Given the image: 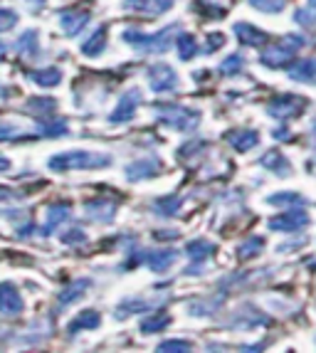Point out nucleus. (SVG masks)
Wrapping results in <instances>:
<instances>
[{
  "instance_id": "6ab92c4d",
  "label": "nucleus",
  "mask_w": 316,
  "mask_h": 353,
  "mask_svg": "<svg viewBox=\"0 0 316 353\" xmlns=\"http://www.w3.org/2000/svg\"><path fill=\"white\" fill-rule=\"evenodd\" d=\"M289 79L297 82H316V59H304L289 70Z\"/></svg>"
},
{
  "instance_id": "393cba45",
  "label": "nucleus",
  "mask_w": 316,
  "mask_h": 353,
  "mask_svg": "<svg viewBox=\"0 0 316 353\" xmlns=\"http://www.w3.org/2000/svg\"><path fill=\"white\" fill-rule=\"evenodd\" d=\"M272 205H289V208H304V198L297 193H275L267 198Z\"/></svg>"
},
{
  "instance_id": "72a5a7b5",
  "label": "nucleus",
  "mask_w": 316,
  "mask_h": 353,
  "mask_svg": "<svg viewBox=\"0 0 316 353\" xmlns=\"http://www.w3.org/2000/svg\"><path fill=\"white\" fill-rule=\"evenodd\" d=\"M255 10H262V12H279L282 8L287 6V0H250Z\"/></svg>"
},
{
  "instance_id": "f8f14e48",
  "label": "nucleus",
  "mask_w": 316,
  "mask_h": 353,
  "mask_svg": "<svg viewBox=\"0 0 316 353\" xmlns=\"http://www.w3.org/2000/svg\"><path fill=\"white\" fill-rule=\"evenodd\" d=\"M259 165H264L267 171L277 173V176H279V178L292 176V168H289V161L284 159V153L277 151V148H270V151L264 153L262 159H259Z\"/></svg>"
},
{
  "instance_id": "423d86ee",
  "label": "nucleus",
  "mask_w": 316,
  "mask_h": 353,
  "mask_svg": "<svg viewBox=\"0 0 316 353\" xmlns=\"http://www.w3.org/2000/svg\"><path fill=\"white\" fill-rule=\"evenodd\" d=\"M304 225H309V215L304 212V208H292L284 215H277V218L270 220V228L277 230V232H297Z\"/></svg>"
},
{
  "instance_id": "7ed1b4c3",
  "label": "nucleus",
  "mask_w": 316,
  "mask_h": 353,
  "mask_svg": "<svg viewBox=\"0 0 316 353\" xmlns=\"http://www.w3.org/2000/svg\"><path fill=\"white\" fill-rule=\"evenodd\" d=\"M158 119L164 121L166 126L178 131H193L200 124V112L195 109H188V106L178 104H158Z\"/></svg>"
},
{
  "instance_id": "79ce46f5",
  "label": "nucleus",
  "mask_w": 316,
  "mask_h": 353,
  "mask_svg": "<svg viewBox=\"0 0 316 353\" xmlns=\"http://www.w3.org/2000/svg\"><path fill=\"white\" fill-rule=\"evenodd\" d=\"M170 237H178V230H164V232H156V240H170Z\"/></svg>"
},
{
  "instance_id": "58836bf2",
  "label": "nucleus",
  "mask_w": 316,
  "mask_h": 353,
  "mask_svg": "<svg viewBox=\"0 0 316 353\" xmlns=\"http://www.w3.org/2000/svg\"><path fill=\"white\" fill-rule=\"evenodd\" d=\"M203 146H205V141H190V143H186V146L178 151V156L181 159H188L190 153H195V151H203Z\"/></svg>"
},
{
  "instance_id": "49530a36",
  "label": "nucleus",
  "mask_w": 316,
  "mask_h": 353,
  "mask_svg": "<svg viewBox=\"0 0 316 353\" xmlns=\"http://www.w3.org/2000/svg\"><path fill=\"white\" fill-rule=\"evenodd\" d=\"M311 6H314V8H316V0H311Z\"/></svg>"
},
{
  "instance_id": "c85d7f7f",
  "label": "nucleus",
  "mask_w": 316,
  "mask_h": 353,
  "mask_svg": "<svg viewBox=\"0 0 316 353\" xmlns=\"http://www.w3.org/2000/svg\"><path fill=\"white\" fill-rule=\"evenodd\" d=\"M55 106H57V101H55V99H47V97H32V99L28 101V112H32V114H52Z\"/></svg>"
},
{
  "instance_id": "c9c22d12",
  "label": "nucleus",
  "mask_w": 316,
  "mask_h": 353,
  "mask_svg": "<svg viewBox=\"0 0 316 353\" xmlns=\"http://www.w3.org/2000/svg\"><path fill=\"white\" fill-rule=\"evenodd\" d=\"M40 134H45V136H62V134H67V124H65V121H52V124H40Z\"/></svg>"
},
{
  "instance_id": "ea45409f",
  "label": "nucleus",
  "mask_w": 316,
  "mask_h": 353,
  "mask_svg": "<svg viewBox=\"0 0 316 353\" xmlns=\"http://www.w3.org/2000/svg\"><path fill=\"white\" fill-rule=\"evenodd\" d=\"M223 42H225L223 35H215V32H210V35H208V48H205V52H213V50L220 48Z\"/></svg>"
},
{
  "instance_id": "a211bd4d",
  "label": "nucleus",
  "mask_w": 316,
  "mask_h": 353,
  "mask_svg": "<svg viewBox=\"0 0 316 353\" xmlns=\"http://www.w3.org/2000/svg\"><path fill=\"white\" fill-rule=\"evenodd\" d=\"M28 77L37 87H57L59 79H62V72L57 67H45V70H32L28 72Z\"/></svg>"
},
{
  "instance_id": "c756f323",
  "label": "nucleus",
  "mask_w": 316,
  "mask_h": 353,
  "mask_svg": "<svg viewBox=\"0 0 316 353\" xmlns=\"http://www.w3.org/2000/svg\"><path fill=\"white\" fill-rule=\"evenodd\" d=\"M193 10L200 12V15H208V18H223L225 10L220 6H213L208 0H195L193 3Z\"/></svg>"
},
{
  "instance_id": "a878e982",
  "label": "nucleus",
  "mask_w": 316,
  "mask_h": 353,
  "mask_svg": "<svg viewBox=\"0 0 316 353\" xmlns=\"http://www.w3.org/2000/svg\"><path fill=\"white\" fill-rule=\"evenodd\" d=\"M178 208H181V198H178V195H168V198H161L153 210H156L158 215H164V218H170V215L178 212Z\"/></svg>"
},
{
  "instance_id": "ddd939ff",
  "label": "nucleus",
  "mask_w": 316,
  "mask_h": 353,
  "mask_svg": "<svg viewBox=\"0 0 316 353\" xmlns=\"http://www.w3.org/2000/svg\"><path fill=\"white\" fill-rule=\"evenodd\" d=\"M89 18H92V12L89 10H67L59 15V25H62V30H65L67 35H77V32H82L84 25L89 23Z\"/></svg>"
},
{
  "instance_id": "c03bdc74",
  "label": "nucleus",
  "mask_w": 316,
  "mask_h": 353,
  "mask_svg": "<svg viewBox=\"0 0 316 353\" xmlns=\"http://www.w3.org/2000/svg\"><path fill=\"white\" fill-rule=\"evenodd\" d=\"M6 168H10V161L6 156H0V171H6Z\"/></svg>"
},
{
  "instance_id": "b1692460",
  "label": "nucleus",
  "mask_w": 316,
  "mask_h": 353,
  "mask_svg": "<svg viewBox=\"0 0 316 353\" xmlns=\"http://www.w3.org/2000/svg\"><path fill=\"white\" fill-rule=\"evenodd\" d=\"M87 287H89V279H79V282H75L72 287H67L62 294H59V304L62 306H67V304H72L75 299H79V296L87 292Z\"/></svg>"
},
{
  "instance_id": "2eb2a0df",
  "label": "nucleus",
  "mask_w": 316,
  "mask_h": 353,
  "mask_svg": "<svg viewBox=\"0 0 316 353\" xmlns=\"http://www.w3.org/2000/svg\"><path fill=\"white\" fill-rule=\"evenodd\" d=\"M0 312L3 314H20L23 312V299L20 292L12 284H0Z\"/></svg>"
},
{
  "instance_id": "39448f33",
  "label": "nucleus",
  "mask_w": 316,
  "mask_h": 353,
  "mask_svg": "<svg viewBox=\"0 0 316 353\" xmlns=\"http://www.w3.org/2000/svg\"><path fill=\"white\" fill-rule=\"evenodd\" d=\"M302 109H304V99L297 94H279L267 106V112L277 119H292L297 114H302Z\"/></svg>"
},
{
  "instance_id": "f257e3e1",
  "label": "nucleus",
  "mask_w": 316,
  "mask_h": 353,
  "mask_svg": "<svg viewBox=\"0 0 316 353\" xmlns=\"http://www.w3.org/2000/svg\"><path fill=\"white\" fill-rule=\"evenodd\" d=\"M178 28H181V25H176V23L166 25L161 32H153V35L139 32V30H126V32H124V40L131 42L141 52H166V50L173 45V40H176Z\"/></svg>"
},
{
  "instance_id": "f704fd0d",
  "label": "nucleus",
  "mask_w": 316,
  "mask_h": 353,
  "mask_svg": "<svg viewBox=\"0 0 316 353\" xmlns=\"http://www.w3.org/2000/svg\"><path fill=\"white\" fill-rule=\"evenodd\" d=\"M15 23H18V12L8 10V8H0V32L15 28Z\"/></svg>"
},
{
  "instance_id": "4c0bfd02",
  "label": "nucleus",
  "mask_w": 316,
  "mask_h": 353,
  "mask_svg": "<svg viewBox=\"0 0 316 353\" xmlns=\"http://www.w3.org/2000/svg\"><path fill=\"white\" fill-rule=\"evenodd\" d=\"M84 240H87V232L79 228H72L70 232L62 235V242H65V245H77V242H84Z\"/></svg>"
},
{
  "instance_id": "37998d69",
  "label": "nucleus",
  "mask_w": 316,
  "mask_h": 353,
  "mask_svg": "<svg viewBox=\"0 0 316 353\" xmlns=\"http://www.w3.org/2000/svg\"><path fill=\"white\" fill-rule=\"evenodd\" d=\"M272 136L282 141V139H289V131L287 129H275V131H272Z\"/></svg>"
},
{
  "instance_id": "f3484780",
  "label": "nucleus",
  "mask_w": 316,
  "mask_h": 353,
  "mask_svg": "<svg viewBox=\"0 0 316 353\" xmlns=\"http://www.w3.org/2000/svg\"><path fill=\"white\" fill-rule=\"evenodd\" d=\"M72 215V208L65 205V203H57V205H50V210H47V225L42 228V235H52L55 228L57 225H62L67 218Z\"/></svg>"
},
{
  "instance_id": "0eeeda50",
  "label": "nucleus",
  "mask_w": 316,
  "mask_h": 353,
  "mask_svg": "<svg viewBox=\"0 0 316 353\" xmlns=\"http://www.w3.org/2000/svg\"><path fill=\"white\" fill-rule=\"evenodd\" d=\"M141 99H144L141 89H129V92L119 99V106L112 112L109 121H112V124H124V121H131V119H134V114H136V106L141 104Z\"/></svg>"
},
{
  "instance_id": "f03ea898",
  "label": "nucleus",
  "mask_w": 316,
  "mask_h": 353,
  "mask_svg": "<svg viewBox=\"0 0 316 353\" xmlns=\"http://www.w3.org/2000/svg\"><path fill=\"white\" fill-rule=\"evenodd\" d=\"M112 163V156L106 153H89V151H67L57 153L50 159L52 171H70V168H106Z\"/></svg>"
},
{
  "instance_id": "7c9ffc66",
  "label": "nucleus",
  "mask_w": 316,
  "mask_h": 353,
  "mask_svg": "<svg viewBox=\"0 0 316 353\" xmlns=\"http://www.w3.org/2000/svg\"><path fill=\"white\" fill-rule=\"evenodd\" d=\"M294 23H299L302 28H314L316 25V8H299L297 12H294Z\"/></svg>"
},
{
  "instance_id": "9d476101",
  "label": "nucleus",
  "mask_w": 316,
  "mask_h": 353,
  "mask_svg": "<svg viewBox=\"0 0 316 353\" xmlns=\"http://www.w3.org/2000/svg\"><path fill=\"white\" fill-rule=\"evenodd\" d=\"M235 37H237V42H240V45H245V48H262L264 42L270 40V35H267V32H262V30H257L255 25H250V23H237V25H235Z\"/></svg>"
},
{
  "instance_id": "cd10ccee",
  "label": "nucleus",
  "mask_w": 316,
  "mask_h": 353,
  "mask_svg": "<svg viewBox=\"0 0 316 353\" xmlns=\"http://www.w3.org/2000/svg\"><path fill=\"white\" fill-rule=\"evenodd\" d=\"M168 324H170L168 314H156V316L146 319V321L141 324V334H156V331H164Z\"/></svg>"
},
{
  "instance_id": "20e7f679",
  "label": "nucleus",
  "mask_w": 316,
  "mask_h": 353,
  "mask_svg": "<svg viewBox=\"0 0 316 353\" xmlns=\"http://www.w3.org/2000/svg\"><path fill=\"white\" fill-rule=\"evenodd\" d=\"M148 84L153 92H176L178 89V74L173 67H168L166 62L161 65L148 67Z\"/></svg>"
},
{
  "instance_id": "1a4fd4ad",
  "label": "nucleus",
  "mask_w": 316,
  "mask_h": 353,
  "mask_svg": "<svg viewBox=\"0 0 316 353\" xmlns=\"http://www.w3.org/2000/svg\"><path fill=\"white\" fill-rule=\"evenodd\" d=\"M178 257V250L176 248H158V250H148V252L141 254V259L151 267L153 272H166Z\"/></svg>"
},
{
  "instance_id": "6e6552de",
  "label": "nucleus",
  "mask_w": 316,
  "mask_h": 353,
  "mask_svg": "<svg viewBox=\"0 0 316 353\" xmlns=\"http://www.w3.org/2000/svg\"><path fill=\"white\" fill-rule=\"evenodd\" d=\"M294 57H297V52H292V50L284 48L282 42H277V45H272V48H267L259 54V62H262L264 67H270V70H279V67L292 65Z\"/></svg>"
},
{
  "instance_id": "473e14b6",
  "label": "nucleus",
  "mask_w": 316,
  "mask_h": 353,
  "mask_svg": "<svg viewBox=\"0 0 316 353\" xmlns=\"http://www.w3.org/2000/svg\"><path fill=\"white\" fill-rule=\"evenodd\" d=\"M242 65H245V59H242V54H230L228 59H225L223 65H220V72L223 74H237V72L242 70Z\"/></svg>"
},
{
  "instance_id": "de8ad7c7",
  "label": "nucleus",
  "mask_w": 316,
  "mask_h": 353,
  "mask_svg": "<svg viewBox=\"0 0 316 353\" xmlns=\"http://www.w3.org/2000/svg\"><path fill=\"white\" fill-rule=\"evenodd\" d=\"M314 134H316V121H314Z\"/></svg>"
},
{
  "instance_id": "aec40b11",
  "label": "nucleus",
  "mask_w": 316,
  "mask_h": 353,
  "mask_svg": "<svg viewBox=\"0 0 316 353\" xmlns=\"http://www.w3.org/2000/svg\"><path fill=\"white\" fill-rule=\"evenodd\" d=\"M176 50L181 59H193L198 54V40L188 32H178L176 35Z\"/></svg>"
},
{
  "instance_id": "2f4dec72",
  "label": "nucleus",
  "mask_w": 316,
  "mask_h": 353,
  "mask_svg": "<svg viewBox=\"0 0 316 353\" xmlns=\"http://www.w3.org/2000/svg\"><path fill=\"white\" fill-rule=\"evenodd\" d=\"M18 48H20V52H25V54H35L37 52V32H35V30H28V32L20 37Z\"/></svg>"
},
{
  "instance_id": "e433bc0d",
  "label": "nucleus",
  "mask_w": 316,
  "mask_h": 353,
  "mask_svg": "<svg viewBox=\"0 0 316 353\" xmlns=\"http://www.w3.org/2000/svg\"><path fill=\"white\" fill-rule=\"evenodd\" d=\"M158 351H178V353H186L190 351V343L188 341H164V343H158Z\"/></svg>"
},
{
  "instance_id": "a19ab883",
  "label": "nucleus",
  "mask_w": 316,
  "mask_h": 353,
  "mask_svg": "<svg viewBox=\"0 0 316 353\" xmlns=\"http://www.w3.org/2000/svg\"><path fill=\"white\" fill-rule=\"evenodd\" d=\"M15 134H18V126L15 124H0V139H10Z\"/></svg>"
},
{
  "instance_id": "dca6fc26",
  "label": "nucleus",
  "mask_w": 316,
  "mask_h": 353,
  "mask_svg": "<svg viewBox=\"0 0 316 353\" xmlns=\"http://www.w3.org/2000/svg\"><path fill=\"white\" fill-rule=\"evenodd\" d=\"M114 212H117V205L106 198H97V201L87 203V215L92 220H99V223H109L114 218Z\"/></svg>"
},
{
  "instance_id": "4be33fe9",
  "label": "nucleus",
  "mask_w": 316,
  "mask_h": 353,
  "mask_svg": "<svg viewBox=\"0 0 316 353\" xmlns=\"http://www.w3.org/2000/svg\"><path fill=\"white\" fill-rule=\"evenodd\" d=\"M101 324V316L94 309H87V312H82L79 316L72 321L70 326V334H77V331H82V329H97V326Z\"/></svg>"
},
{
  "instance_id": "a18cd8bd",
  "label": "nucleus",
  "mask_w": 316,
  "mask_h": 353,
  "mask_svg": "<svg viewBox=\"0 0 316 353\" xmlns=\"http://www.w3.org/2000/svg\"><path fill=\"white\" fill-rule=\"evenodd\" d=\"M0 52H6V45H3V42H0Z\"/></svg>"
},
{
  "instance_id": "5701e85b",
  "label": "nucleus",
  "mask_w": 316,
  "mask_h": 353,
  "mask_svg": "<svg viewBox=\"0 0 316 353\" xmlns=\"http://www.w3.org/2000/svg\"><path fill=\"white\" fill-rule=\"evenodd\" d=\"M215 252V245L208 240H193L190 245H188V254L193 257V262H205V259L210 257V254Z\"/></svg>"
},
{
  "instance_id": "4468645a",
  "label": "nucleus",
  "mask_w": 316,
  "mask_h": 353,
  "mask_svg": "<svg viewBox=\"0 0 316 353\" xmlns=\"http://www.w3.org/2000/svg\"><path fill=\"white\" fill-rule=\"evenodd\" d=\"M161 171V161L158 159H144L136 163L126 165V178L129 181H144V178H153Z\"/></svg>"
},
{
  "instance_id": "9b49d317",
  "label": "nucleus",
  "mask_w": 316,
  "mask_h": 353,
  "mask_svg": "<svg viewBox=\"0 0 316 353\" xmlns=\"http://www.w3.org/2000/svg\"><path fill=\"white\" fill-rule=\"evenodd\" d=\"M225 139L235 151H250L259 143V134L255 129H233L225 134Z\"/></svg>"
},
{
  "instance_id": "bb28decb",
  "label": "nucleus",
  "mask_w": 316,
  "mask_h": 353,
  "mask_svg": "<svg viewBox=\"0 0 316 353\" xmlns=\"http://www.w3.org/2000/svg\"><path fill=\"white\" fill-rule=\"evenodd\" d=\"M262 245H264L262 237H250V240L242 242L240 248H237V259H250L255 254H259L262 252Z\"/></svg>"
},
{
  "instance_id": "412c9836",
  "label": "nucleus",
  "mask_w": 316,
  "mask_h": 353,
  "mask_svg": "<svg viewBox=\"0 0 316 353\" xmlns=\"http://www.w3.org/2000/svg\"><path fill=\"white\" fill-rule=\"evenodd\" d=\"M104 48H106V28H99L82 45V52L87 54V57H99V54L104 52Z\"/></svg>"
}]
</instances>
